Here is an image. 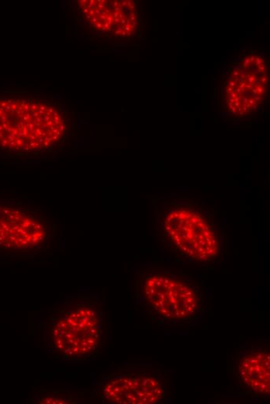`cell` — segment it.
Segmentation results:
<instances>
[{
    "mask_svg": "<svg viewBox=\"0 0 270 404\" xmlns=\"http://www.w3.org/2000/svg\"><path fill=\"white\" fill-rule=\"evenodd\" d=\"M254 84H256V86H262L260 78H256Z\"/></svg>",
    "mask_w": 270,
    "mask_h": 404,
    "instance_id": "obj_18",
    "label": "cell"
},
{
    "mask_svg": "<svg viewBox=\"0 0 270 404\" xmlns=\"http://www.w3.org/2000/svg\"><path fill=\"white\" fill-rule=\"evenodd\" d=\"M239 382L252 394H270V354L267 348L251 349L241 357L237 365Z\"/></svg>",
    "mask_w": 270,
    "mask_h": 404,
    "instance_id": "obj_7",
    "label": "cell"
},
{
    "mask_svg": "<svg viewBox=\"0 0 270 404\" xmlns=\"http://www.w3.org/2000/svg\"><path fill=\"white\" fill-rule=\"evenodd\" d=\"M239 75H240V72L236 71V70H233V71L232 72V78L234 79L238 78Z\"/></svg>",
    "mask_w": 270,
    "mask_h": 404,
    "instance_id": "obj_15",
    "label": "cell"
},
{
    "mask_svg": "<svg viewBox=\"0 0 270 404\" xmlns=\"http://www.w3.org/2000/svg\"><path fill=\"white\" fill-rule=\"evenodd\" d=\"M66 125L56 110L25 99H0V147L34 151L51 147Z\"/></svg>",
    "mask_w": 270,
    "mask_h": 404,
    "instance_id": "obj_2",
    "label": "cell"
},
{
    "mask_svg": "<svg viewBox=\"0 0 270 404\" xmlns=\"http://www.w3.org/2000/svg\"><path fill=\"white\" fill-rule=\"evenodd\" d=\"M234 91L233 88L230 87V86H228L226 88V93H227V95H231V93Z\"/></svg>",
    "mask_w": 270,
    "mask_h": 404,
    "instance_id": "obj_21",
    "label": "cell"
},
{
    "mask_svg": "<svg viewBox=\"0 0 270 404\" xmlns=\"http://www.w3.org/2000/svg\"><path fill=\"white\" fill-rule=\"evenodd\" d=\"M48 237V225L42 217L29 211L0 204V247L33 250L42 247Z\"/></svg>",
    "mask_w": 270,
    "mask_h": 404,
    "instance_id": "obj_6",
    "label": "cell"
},
{
    "mask_svg": "<svg viewBox=\"0 0 270 404\" xmlns=\"http://www.w3.org/2000/svg\"><path fill=\"white\" fill-rule=\"evenodd\" d=\"M140 292L146 308L162 324L189 323L204 312L202 286L191 275L183 272L147 274L140 283Z\"/></svg>",
    "mask_w": 270,
    "mask_h": 404,
    "instance_id": "obj_4",
    "label": "cell"
},
{
    "mask_svg": "<svg viewBox=\"0 0 270 404\" xmlns=\"http://www.w3.org/2000/svg\"><path fill=\"white\" fill-rule=\"evenodd\" d=\"M228 84V86L233 88V89L234 87H236L237 86L236 82H234L233 79L231 80H229Z\"/></svg>",
    "mask_w": 270,
    "mask_h": 404,
    "instance_id": "obj_16",
    "label": "cell"
},
{
    "mask_svg": "<svg viewBox=\"0 0 270 404\" xmlns=\"http://www.w3.org/2000/svg\"><path fill=\"white\" fill-rule=\"evenodd\" d=\"M260 80H261L262 86L266 85L269 83V75H265V77L260 78Z\"/></svg>",
    "mask_w": 270,
    "mask_h": 404,
    "instance_id": "obj_14",
    "label": "cell"
},
{
    "mask_svg": "<svg viewBox=\"0 0 270 404\" xmlns=\"http://www.w3.org/2000/svg\"><path fill=\"white\" fill-rule=\"evenodd\" d=\"M249 58L251 65H254V64L255 63L256 56L251 55Z\"/></svg>",
    "mask_w": 270,
    "mask_h": 404,
    "instance_id": "obj_19",
    "label": "cell"
},
{
    "mask_svg": "<svg viewBox=\"0 0 270 404\" xmlns=\"http://www.w3.org/2000/svg\"><path fill=\"white\" fill-rule=\"evenodd\" d=\"M48 337L57 353L66 359L88 358L101 348L105 332L103 304L95 297L64 303L50 319Z\"/></svg>",
    "mask_w": 270,
    "mask_h": 404,
    "instance_id": "obj_3",
    "label": "cell"
},
{
    "mask_svg": "<svg viewBox=\"0 0 270 404\" xmlns=\"http://www.w3.org/2000/svg\"><path fill=\"white\" fill-rule=\"evenodd\" d=\"M248 104L250 105L251 108L252 107L255 106L256 104H257V103L254 101V99L251 97L249 99Z\"/></svg>",
    "mask_w": 270,
    "mask_h": 404,
    "instance_id": "obj_17",
    "label": "cell"
},
{
    "mask_svg": "<svg viewBox=\"0 0 270 404\" xmlns=\"http://www.w3.org/2000/svg\"><path fill=\"white\" fill-rule=\"evenodd\" d=\"M256 78L257 77L254 73L249 74L248 78H246L247 79V81L245 82V84H254Z\"/></svg>",
    "mask_w": 270,
    "mask_h": 404,
    "instance_id": "obj_9",
    "label": "cell"
},
{
    "mask_svg": "<svg viewBox=\"0 0 270 404\" xmlns=\"http://www.w3.org/2000/svg\"><path fill=\"white\" fill-rule=\"evenodd\" d=\"M257 71L259 73H267V67L265 64H262V65L257 67Z\"/></svg>",
    "mask_w": 270,
    "mask_h": 404,
    "instance_id": "obj_13",
    "label": "cell"
},
{
    "mask_svg": "<svg viewBox=\"0 0 270 404\" xmlns=\"http://www.w3.org/2000/svg\"><path fill=\"white\" fill-rule=\"evenodd\" d=\"M254 64L257 67H260V66L262 65V64H264V60H262V58L261 57L256 56V60H255Z\"/></svg>",
    "mask_w": 270,
    "mask_h": 404,
    "instance_id": "obj_11",
    "label": "cell"
},
{
    "mask_svg": "<svg viewBox=\"0 0 270 404\" xmlns=\"http://www.w3.org/2000/svg\"><path fill=\"white\" fill-rule=\"evenodd\" d=\"M241 102H243V104H247L249 102V97H243L242 99H241Z\"/></svg>",
    "mask_w": 270,
    "mask_h": 404,
    "instance_id": "obj_20",
    "label": "cell"
},
{
    "mask_svg": "<svg viewBox=\"0 0 270 404\" xmlns=\"http://www.w3.org/2000/svg\"><path fill=\"white\" fill-rule=\"evenodd\" d=\"M42 403H68L67 401L56 396L45 397L40 400Z\"/></svg>",
    "mask_w": 270,
    "mask_h": 404,
    "instance_id": "obj_8",
    "label": "cell"
},
{
    "mask_svg": "<svg viewBox=\"0 0 270 404\" xmlns=\"http://www.w3.org/2000/svg\"><path fill=\"white\" fill-rule=\"evenodd\" d=\"M158 222L162 243L179 259L201 263L219 259L223 233L216 216L193 199L163 202Z\"/></svg>",
    "mask_w": 270,
    "mask_h": 404,
    "instance_id": "obj_1",
    "label": "cell"
},
{
    "mask_svg": "<svg viewBox=\"0 0 270 404\" xmlns=\"http://www.w3.org/2000/svg\"><path fill=\"white\" fill-rule=\"evenodd\" d=\"M256 88L257 89V95H259L260 97H262L264 95H265V93L267 92L265 87L262 86H256Z\"/></svg>",
    "mask_w": 270,
    "mask_h": 404,
    "instance_id": "obj_10",
    "label": "cell"
},
{
    "mask_svg": "<svg viewBox=\"0 0 270 404\" xmlns=\"http://www.w3.org/2000/svg\"><path fill=\"white\" fill-rule=\"evenodd\" d=\"M168 378L162 368L116 374L104 382L103 399L111 403L156 404L168 395Z\"/></svg>",
    "mask_w": 270,
    "mask_h": 404,
    "instance_id": "obj_5",
    "label": "cell"
},
{
    "mask_svg": "<svg viewBox=\"0 0 270 404\" xmlns=\"http://www.w3.org/2000/svg\"><path fill=\"white\" fill-rule=\"evenodd\" d=\"M250 66H251V64H250V61H249V57L245 58L244 60H243V68L246 69L249 68Z\"/></svg>",
    "mask_w": 270,
    "mask_h": 404,
    "instance_id": "obj_12",
    "label": "cell"
}]
</instances>
